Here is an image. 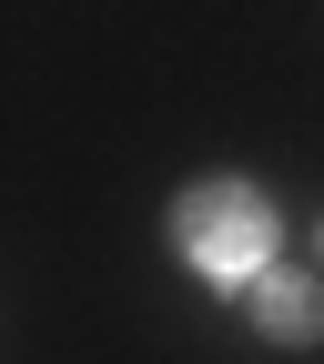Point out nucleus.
<instances>
[{
	"instance_id": "f257e3e1",
	"label": "nucleus",
	"mask_w": 324,
	"mask_h": 364,
	"mask_svg": "<svg viewBox=\"0 0 324 364\" xmlns=\"http://www.w3.org/2000/svg\"><path fill=\"white\" fill-rule=\"evenodd\" d=\"M172 243L203 273H254L273 253V213H263L254 182H193V193L172 203Z\"/></svg>"
},
{
	"instance_id": "f03ea898",
	"label": "nucleus",
	"mask_w": 324,
	"mask_h": 364,
	"mask_svg": "<svg viewBox=\"0 0 324 364\" xmlns=\"http://www.w3.org/2000/svg\"><path fill=\"white\" fill-rule=\"evenodd\" d=\"M254 324L273 344H314L324 334V284H314V273H263L254 263Z\"/></svg>"
}]
</instances>
